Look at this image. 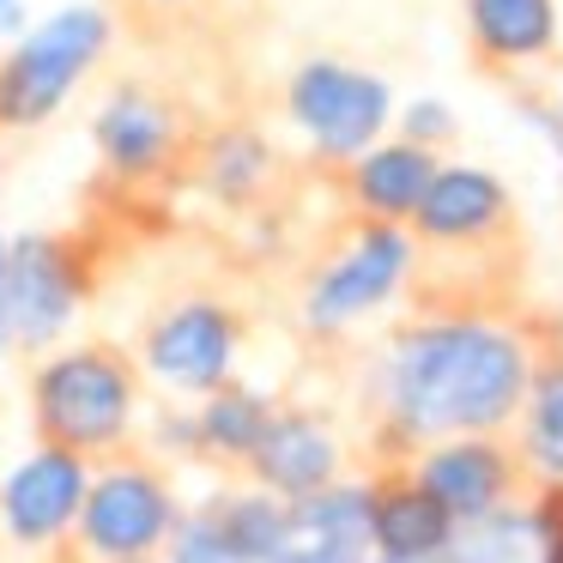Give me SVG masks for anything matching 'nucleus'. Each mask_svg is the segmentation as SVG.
I'll return each mask as SVG.
<instances>
[{
	"mask_svg": "<svg viewBox=\"0 0 563 563\" xmlns=\"http://www.w3.org/2000/svg\"><path fill=\"white\" fill-rule=\"evenodd\" d=\"M539 352L509 321H406L382 357V424L418 449L442 437H497L527 400Z\"/></svg>",
	"mask_w": 563,
	"mask_h": 563,
	"instance_id": "f257e3e1",
	"label": "nucleus"
},
{
	"mask_svg": "<svg viewBox=\"0 0 563 563\" xmlns=\"http://www.w3.org/2000/svg\"><path fill=\"white\" fill-rule=\"evenodd\" d=\"M25 394H31V430H37V442L67 449L98 466V461L128 454V442L140 430L146 382H140V364L122 345L79 340V345L43 352Z\"/></svg>",
	"mask_w": 563,
	"mask_h": 563,
	"instance_id": "f03ea898",
	"label": "nucleus"
},
{
	"mask_svg": "<svg viewBox=\"0 0 563 563\" xmlns=\"http://www.w3.org/2000/svg\"><path fill=\"white\" fill-rule=\"evenodd\" d=\"M176 521H183V497H176L164 461L115 454V461L91 466L86 503H79V521L62 551L67 563H158Z\"/></svg>",
	"mask_w": 563,
	"mask_h": 563,
	"instance_id": "7ed1b4c3",
	"label": "nucleus"
},
{
	"mask_svg": "<svg viewBox=\"0 0 563 563\" xmlns=\"http://www.w3.org/2000/svg\"><path fill=\"white\" fill-rule=\"evenodd\" d=\"M91 255L79 236L62 231H25L7 236V273H0V328L7 352H55L74 333L79 309L91 297Z\"/></svg>",
	"mask_w": 563,
	"mask_h": 563,
	"instance_id": "20e7f679",
	"label": "nucleus"
},
{
	"mask_svg": "<svg viewBox=\"0 0 563 563\" xmlns=\"http://www.w3.org/2000/svg\"><path fill=\"white\" fill-rule=\"evenodd\" d=\"M103 7H62L0 55V128H43L110 49Z\"/></svg>",
	"mask_w": 563,
	"mask_h": 563,
	"instance_id": "39448f33",
	"label": "nucleus"
},
{
	"mask_svg": "<svg viewBox=\"0 0 563 563\" xmlns=\"http://www.w3.org/2000/svg\"><path fill=\"white\" fill-rule=\"evenodd\" d=\"M236 357H243V316L224 297H176L140 333V382L164 388L170 400H207L212 388L236 382Z\"/></svg>",
	"mask_w": 563,
	"mask_h": 563,
	"instance_id": "423d86ee",
	"label": "nucleus"
},
{
	"mask_svg": "<svg viewBox=\"0 0 563 563\" xmlns=\"http://www.w3.org/2000/svg\"><path fill=\"white\" fill-rule=\"evenodd\" d=\"M406 267H412V243H406L400 224H369L352 219V236L309 273L303 285V321L316 333H340L352 328L357 316L382 309L394 291L406 285Z\"/></svg>",
	"mask_w": 563,
	"mask_h": 563,
	"instance_id": "0eeeda50",
	"label": "nucleus"
},
{
	"mask_svg": "<svg viewBox=\"0 0 563 563\" xmlns=\"http://www.w3.org/2000/svg\"><path fill=\"white\" fill-rule=\"evenodd\" d=\"M285 110L316 140L321 158L352 164L388 128V86L345 62H303L291 74V86H285Z\"/></svg>",
	"mask_w": 563,
	"mask_h": 563,
	"instance_id": "6e6552de",
	"label": "nucleus"
},
{
	"mask_svg": "<svg viewBox=\"0 0 563 563\" xmlns=\"http://www.w3.org/2000/svg\"><path fill=\"white\" fill-rule=\"evenodd\" d=\"M91 485V461L37 442L0 473V533L19 551H62Z\"/></svg>",
	"mask_w": 563,
	"mask_h": 563,
	"instance_id": "1a4fd4ad",
	"label": "nucleus"
},
{
	"mask_svg": "<svg viewBox=\"0 0 563 563\" xmlns=\"http://www.w3.org/2000/svg\"><path fill=\"white\" fill-rule=\"evenodd\" d=\"M521 236V212L515 195L478 164H442L430 176L418 212L406 219V243L412 249H485Z\"/></svg>",
	"mask_w": 563,
	"mask_h": 563,
	"instance_id": "9d476101",
	"label": "nucleus"
},
{
	"mask_svg": "<svg viewBox=\"0 0 563 563\" xmlns=\"http://www.w3.org/2000/svg\"><path fill=\"white\" fill-rule=\"evenodd\" d=\"M91 140H98L103 170L122 176V183L170 176L188 152V128L176 115V103L146 86H115L103 98V110L91 115Z\"/></svg>",
	"mask_w": 563,
	"mask_h": 563,
	"instance_id": "9b49d317",
	"label": "nucleus"
},
{
	"mask_svg": "<svg viewBox=\"0 0 563 563\" xmlns=\"http://www.w3.org/2000/svg\"><path fill=\"white\" fill-rule=\"evenodd\" d=\"M521 449H509L503 437H442L424 454H412V478L454 515V527L503 509L521 485Z\"/></svg>",
	"mask_w": 563,
	"mask_h": 563,
	"instance_id": "f8f14e48",
	"label": "nucleus"
},
{
	"mask_svg": "<svg viewBox=\"0 0 563 563\" xmlns=\"http://www.w3.org/2000/svg\"><path fill=\"white\" fill-rule=\"evenodd\" d=\"M249 473H255V490H267V497L303 503L316 490L340 485V437L309 406H273L267 430L249 454Z\"/></svg>",
	"mask_w": 563,
	"mask_h": 563,
	"instance_id": "ddd939ff",
	"label": "nucleus"
},
{
	"mask_svg": "<svg viewBox=\"0 0 563 563\" xmlns=\"http://www.w3.org/2000/svg\"><path fill=\"white\" fill-rule=\"evenodd\" d=\"M364 515H369V551L400 563H437L454 539V515L430 497L406 466H382L364 485Z\"/></svg>",
	"mask_w": 563,
	"mask_h": 563,
	"instance_id": "4468645a",
	"label": "nucleus"
},
{
	"mask_svg": "<svg viewBox=\"0 0 563 563\" xmlns=\"http://www.w3.org/2000/svg\"><path fill=\"white\" fill-rule=\"evenodd\" d=\"M267 563H369L364 485H328L303 503H285V527Z\"/></svg>",
	"mask_w": 563,
	"mask_h": 563,
	"instance_id": "2eb2a0df",
	"label": "nucleus"
},
{
	"mask_svg": "<svg viewBox=\"0 0 563 563\" xmlns=\"http://www.w3.org/2000/svg\"><path fill=\"white\" fill-rule=\"evenodd\" d=\"M437 152L430 146H412V140H394V146H369L345 164V200H352L357 219L369 224H400L418 212L430 176H437Z\"/></svg>",
	"mask_w": 563,
	"mask_h": 563,
	"instance_id": "dca6fc26",
	"label": "nucleus"
},
{
	"mask_svg": "<svg viewBox=\"0 0 563 563\" xmlns=\"http://www.w3.org/2000/svg\"><path fill=\"white\" fill-rule=\"evenodd\" d=\"M466 37L485 74H509L558 43V0H466Z\"/></svg>",
	"mask_w": 563,
	"mask_h": 563,
	"instance_id": "f3484780",
	"label": "nucleus"
},
{
	"mask_svg": "<svg viewBox=\"0 0 563 563\" xmlns=\"http://www.w3.org/2000/svg\"><path fill=\"white\" fill-rule=\"evenodd\" d=\"M188 418H195V461L249 466V454H255L261 430H267V418H273V400L255 388H243V382H224V388H212Z\"/></svg>",
	"mask_w": 563,
	"mask_h": 563,
	"instance_id": "a211bd4d",
	"label": "nucleus"
},
{
	"mask_svg": "<svg viewBox=\"0 0 563 563\" xmlns=\"http://www.w3.org/2000/svg\"><path fill=\"white\" fill-rule=\"evenodd\" d=\"M200 183L224 200V207H249L267 195L273 183V146L255 128H224L200 146Z\"/></svg>",
	"mask_w": 563,
	"mask_h": 563,
	"instance_id": "6ab92c4d",
	"label": "nucleus"
},
{
	"mask_svg": "<svg viewBox=\"0 0 563 563\" xmlns=\"http://www.w3.org/2000/svg\"><path fill=\"white\" fill-rule=\"evenodd\" d=\"M437 563H539V527H533V509H503L490 515H473V521L454 527L449 551Z\"/></svg>",
	"mask_w": 563,
	"mask_h": 563,
	"instance_id": "aec40b11",
	"label": "nucleus"
},
{
	"mask_svg": "<svg viewBox=\"0 0 563 563\" xmlns=\"http://www.w3.org/2000/svg\"><path fill=\"white\" fill-rule=\"evenodd\" d=\"M521 461L533 473H545V485L563 478V357H545L527 382L521 400Z\"/></svg>",
	"mask_w": 563,
	"mask_h": 563,
	"instance_id": "412c9836",
	"label": "nucleus"
},
{
	"mask_svg": "<svg viewBox=\"0 0 563 563\" xmlns=\"http://www.w3.org/2000/svg\"><path fill=\"white\" fill-rule=\"evenodd\" d=\"M158 563H249V558L231 539V527H224L219 503H200V509H183V521H176Z\"/></svg>",
	"mask_w": 563,
	"mask_h": 563,
	"instance_id": "4be33fe9",
	"label": "nucleus"
},
{
	"mask_svg": "<svg viewBox=\"0 0 563 563\" xmlns=\"http://www.w3.org/2000/svg\"><path fill=\"white\" fill-rule=\"evenodd\" d=\"M533 527H539V563H563V478L539 490Z\"/></svg>",
	"mask_w": 563,
	"mask_h": 563,
	"instance_id": "5701e85b",
	"label": "nucleus"
},
{
	"mask_svg": "<svg viewBox=\"0 0 563 563\" xmlns=\"http://www.w3.org/2000/svg\"><path fill=\"white\" fill-rule=\"evenodd\" d=\"M454 134V115L442 110V103H418L412 115H406V140L412 146H437V140H449Z\"/></svg>",
	"mask_w": 563,
	"mask_h": 563,
	"instance_id": "b1692460",
	"label": "nucleus"
},
{
	"mask_svg": "<svg viewBox=\"0 0 563 563\" xmlns=\"http://www.w3.org/2000/svg\"><path fill=\"white\" fill-rule=\"evenodd\" d=\"M25 25V13H19V0H0V31H19Z\"/></svg>",
	"mask_w": 563,
	"mask_h": 563,
	"instance_id": "393cba45",
	"label": "nucleus"
},
{
	"mask_svg": "<svg viewBox=\"0 0 563 563\" xmlns=\"http://www.w3.org/2000/svg\"><path fill=\"white\" fill-rule=\"evenodd\" d=\"M140 7H158V13H176V7H195V0H140Z\"/></svg>",
	"mask_w": 563,
	"mask_h": 563,
	"instance_id": "a878e982",
	"label": "nucleus"
},
{
	"mask_svg": "<svg viewBox=\"0 0 563 563\" xmlns=\"http://www.w3.org/2000/svg\"><path fill=\"white\" fill-rule=\"evenodd\" d=\"M0 273H7V231H0ZM0 352H7V328H0Z\"/></svg>",
	"mask_w": 563,
	"mask_h": 563,
	"instance_id": "bb28decb",
	"label": "nucleus"
},
{
	"mask_svg": "<svg viewBox=\"0 0 563 563\" xmlns=\"http://www.w3.org/2000/svg\"><path fill=\"white\" fill-rule=\"evenodd\" d=\"M376 563H400V558H376Z\"/></svg>",
	"mask_w": 563,
	"mask_h": 563,
	"instance_id": "cd10ccee",
	"label": "nucleus"
}]
</instances>
